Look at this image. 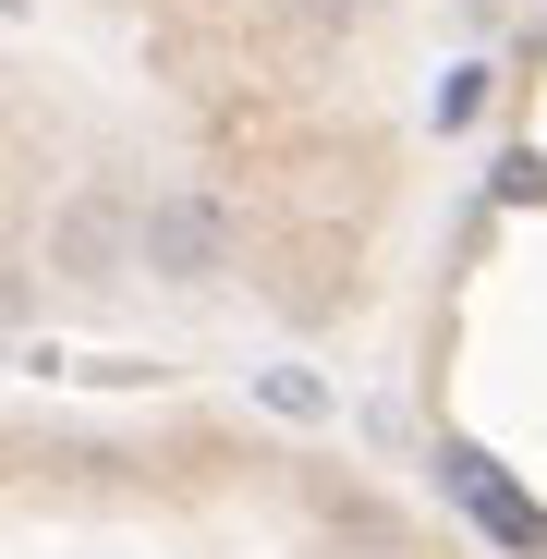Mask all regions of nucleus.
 Returning <instances> with one entry per match:
<instances>
[{
    "label": "nucleus",
    "instance_id": "obj_1",
    "mask_svg": "<svg viewBox=\"0 0 547 559\" xmlns=\"http://www.w3.org/2000/svg\"><path fill=\"white\" fill-rule=\"evenodd\" d=\"M134 255H146V280H219V267H231L219 195H158V207L134 219Z\"/></svg>",
    "mask_w": 547,
    "mask_h": 559
},
{
    "label": "nucleus",
    "instance_id": "obj_2",
    "mask_svg": "<svg viewBox=\"0 0 547 559\" xmlns=\"http://www.w3.org/2000/svg\"><path fill=\"white\" fill-rule=\"evenodd\" d=\"M438 475H450V499H463V511H475L499 547H523V559L547 547V511H523V499L499 487V462H487V450H438Z\"/></svg>",
    "mask_w": 547,
    "mask_h": 559
}]
</instances>
